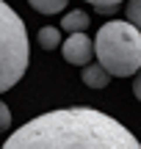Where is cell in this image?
Instances as JSON below:
<instances>
[{
	"label": "cell",
	"instance_id": "6da1fadb",
	"mask_svg": "<svg viewBox=\"0 0 141 149\" xmlns=\"http://www.w3.org/2000/svg\"><path fill=\"white\" fill-rule=\"evenodd\" d=\"M3 149H141V144L125 124L103 111L61 108L14 130Z\"/></svg>",
	"mask_w": 141,
	"mask_h": 149
},
{
	"label": "cell",
	"instance_id": "7a4b0ae2",
	"mask_svg": "<svg viewBox=\"0 0 141 149\" xmlns=\"http://www.w3.org/2000/svg\"><path fill=\"white\" fill-rule=\"evenodd\" d=\"M97 64L108 74L130 77L141 69V33L136 25L122 19H111L97 31L94 39Z\"/></svg>",
	"mask_w": 141,
	"mask_h": 149
},
{
	"label": "cell",
	"instance_id": "3957f363",
	"mask_svg": "<svg viewBox=\"0 0 141 149\" xmlns=\"http://www.w3.org/2000/svg\"><path fill=\"white\" fill-rule=\"evenodd\" d=\"M28 64H31V47H28L25 22L6 0H0V94L20 83Z\"/></svg>",
	"mask_w": 141,
	"mask_h": 149
},
{
	"label": "cell",
	"instance_id": "277c9868",
	"mask_svg": "<svg viewBox=\"0 0 141 149\" xmlns=\"http://www.w3.org/2000/svg\"><path fill=\"white\" fill-rule=\"evenodd\" d=\"M61 53H64L66 64H75V66H86L89 61L94 58V42L86 36V31H77L69 33L64 44H61Z\"/></svg>",
	"mask_w": 141,
	"mask_h": 149
},
{
	"label": "cell",
	"instance_id": "5b68a950",
	"mask_svg": "<svg viewBox=\"0 0 141 149\" xmlns=\"http://www.w3.org/2000/svg\"><path fill=\"white\" fill-rule=\"evenodd\" d=\"M83 83L89 86V88H105V86L111 83V74L103 69V66L100 64H91V61H89L86 66H83Z\"/></svg>",
	"mask_w": 141,
	"mask_h": 149
},
{
	"label": "cell",
	"instance_id": "8992f818",
	"mask_svg": "<svg viewBox=\"0 0 141 149\" xmlns=\"http://www.w3.org/2000/svg\"><path fill=\"white\" fill-rule=\"evenodd\" d=\"M61 28H64L66 33H77V31H86L89 28V14L86 11H80V8H75V11H69V14L61 19Z\"/></svg>",
	"mask_w": 141,
	"mask_h": 149
},
{
	"label": "cell",
	"instance_id": "52a82bcc",
	"mask_svg": "<svg viewBox=\"0 0 141 149\" xmlns=\"http://www.w3.org/2000/svg\"><path fill=\"white\" fill-rule=\"evenodd\" d=\"M39 47H44V50H55V47H61V33H58V28H42L39 31Z\"/></svg>",
	"mask_w": 141,
	"mask_h": 149
},
{
	"label": "cell",
	"instance_id": "ba28073f",
	"mask_svg": "<svg viewBox=\"0 0 141 149\" xmlns=\"http://www.w3.org/2000/svg\"><path fill=\"white\" fill-rule=\"evenodd\" d=\"M28 3H31L39 14H58V11H64V6L69 3V0H28Z\"/></svg>",
	"mask_w": 141,
	"mask_h": 149
},
{
	"label": "cell",
	"instance_id": "9c48e42d",
	"mask_svg": "<svg viewBox=\"0 0 141 149\" xmlns=\"http://www.w3.org/2000/svg\"><path fill=\"white\" fill-rule=\"evenodd\" d=\"M125 14H127V22L136 25L141 33V0H125Z\"/></svg>",
	"mask_w": 141,
	"mask_h": 149
},
{
	"label": "cell",
	"instance_id": "30bf717a",
	"mask_svg": "<svg viewBox=\"0 0 141 149\" xmlns=\"http://www.w3.org/2000/svg\"><path fill=\"white\" fill-rule=\"evenodd\" d=\"M86 3H91L94 11H100V14H111V11H116V6L125 3V0H86Z\"/></svg>",
	"mask_w": 141,
	"mask_h": 149
},
{
	"label": "cell",
	"instance_id": "8fae6325",
	"mask_svg": "<svg viewBox=\"0 0 141 149\" xmlns=\"http://www.w3.org/2000/svg\"><path fill=\"white\" fill-rule=\"evenodd\" d=\"M8 127H11V111H8V105L0 100V133H6Z\"/></svg>",
	"mask_w": 141,
	"mask_h": 149
},
{
	"label": "cell",
	"instance_id": "7c38bea8",
	"mask_svg": "<svg viewBox=\"0 0 141 149\" xmlns=\"http://www.w3.org/2000/svg\"><path fill=\"white\" fill-rule=\"evenodd\" d=\"M133 94H136V100L141 102V69H138V74H136V80H133Z\"/></svg>",
	"mask_w": 141,
	"mask_h": 149
}]
</instances>
